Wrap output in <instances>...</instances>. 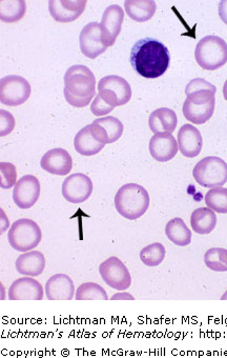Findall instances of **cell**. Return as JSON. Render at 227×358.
<instances>
[{
    "label": "cell",
    "mask_w": 227,
    "mask_h": 358,
    "mask_svg": "<svg viewBox=\"0 0 227 358\" xmlns=\"http://www.w3.org/2000/svg\"><path fill=\"white\" fill-rule=\"evenodd\" d=\"M93 182L82 173H75L64 179L62 184V196L68 203L78 205L85 203L93 193Z\"/></svg>",
    "instance_id": "cell-11"
},
{
    "label": "cell",
    "mask_w": 227,
    "mask_h": 358,
    "mask_svg": "<svg viewBox=\"0 0 227 358\" xmlns=\"http://www.w3.org/2000/svg\"><path fill=\"white\" fill-rule=\"evenodd\" d=\"M178 145L185 157H197L203 147L201 133L193 124H184L178 132Z\"/></svg>",
    "instance_id": "cell-21"
},
{
    "label": "cell",
    "mask_w": 227,
    "mask_h": 358,
    "mask_svg": "<svg viewBox=\"0 0 227 358\" xmlns=\"http://www.w3.org/2000/svg\"><path fill=\"white\" fill-rule=\"evenodd\" d=\"M149 195L140 185L126 184L118 190L115 207L118 213L129 220H136L147 213Z\"/></svg>",
    "instance_id": "cell-4"
},
{
    "label": "cell",
    "mask_w": 227,
    "mask_h": 358,
    "mask_svg": "<svg viewBox=\"0 0 227 358\" xmlns=\"http://www.w3.org/2000/svg\"><path fill=\"white\" fill-rule=\"evenodd\" d=\"M204 264L214 272H227V249L212 248L204 255Z\"/></svg>",
    "instance_id": "cell-30"
},
{
    "label": "cell",
    "mask_w": 227,
    "mask_h": 358,
    "mask_svg": "<svg viewBox=\"0 0 227 358\" xmlns=\"http://www.w3.org/2000/svg\"><path fill=\"white\" fill-rule=\"evenodd\" d=\"M43 285L34 278H18L10 286L8 297L10 301H43Z\"/></svg>",
    "instance_id": "cell-16"
},
{
    "label": "cell",
    "mask_w": 227,
    "mask_h": 358,
    "mask_svg": "<svg viewBox=\"0 0 227 358\" xmlns=\"http://www.w3.org/2000/svg\"><path fill=\"white\" fill-rule=\"evenodd\" d=\"M221 301H227V291L222 295V297H221Z\"/></svg>",
    "instance_id": "cell-39"
},
{
    "label": "cell",
    "mask_w": 227,
    "mask_h": 358,
    "mask_svg": "<svg viewBox=\"0 0 227 358\" xmlns=\"http://www.w3.org/2000/svg\"><path fill=\"white\" fill-rule=\"evenodd\" d=\"M193 176L203 188H222L227 182V164L222 158L207 156L196 164Z\"/></svg>",
    "instance_id": "cell-6"
},
{
    "label": "cell",
    "mask_w": 227,
    "mask_h": 358,
    "mask_svg": "<svg viewBox=\"0 0 227 358\" xmlns=\"http://www.w3.org/2000/svg\"><path fill=\"white\" fill-rule=\"evenodd\" d=\"M191 224L193 232L207 235L214 230L217 226V215L210 208H199L191 213Z\"/></svg>",
    "instance_id": "cell-25"
},
{
    "label": "cell",
    "mask_w": 227,
    "mask_h": 358,
    "mask_svg": "<svg viewBox=\"0 0 227 358\" xmlns=\"http://www.w3.org/2000/svg\"><path fill=\"white\" fill-rule=\"evenodd\" d=\"M149 129L154 134L158 133H173L176 131L178 124L176 112L168 108H160L155 110L149 116Z\"/></svg>",
    "instance_id": "cell-23"
},
{
    "label": "cell",
    "mask_w": 227,
    "mask_h": 358,
    "mask_svg": "<svg viewBox=\"0 0 227 358\" xmlns=\"http://www.w3.org/2000/svg\"><path fill=\"white\" fill-rule=\"evenodd\" d=\"M15 124V118L10 112L0 110V136L5 137L13 132Z\"/></svg>",
    "instance_id": "cell-34"
},
{
    "label": "cell",
    "mask_w": 227,
    "mask_h": 358,
    "mask_svg": "<svg viewBox=\"0 0 227 358\" xmlns=\"http://www.w3.org/2000/svg\"><path fill=\"white\" fill-rule=\"evenodd\" d=\"M124 20V11L120 6L112 5L106 8L100 24L102 43L106 48L112 47L116 43L122 32Z\"/></svg>",
    "instance_id": "cell-12"
},
{
    "label": "cell",
    "mask_w": 227,
    "mask_h": 358,
    "mask_svg": "<svg viewBox=\"0 0 227 358\" xmlns=\"http://www.w3.org/2000/svg\"><path fill=\"white\" fill-rule=\"evenodd\" d=\"M64 99L75 108L89 106L96 96V78L82 64L72 66L64 74Z\"/></svg>",
    "instance_id": "cell-3"
},
{
    "label": "cell",
    "mask_w": 227,
    "mask_h": 358,
    "mask_svg": "<svg viewBox=\"0 0 227 358\" xmlns=\"http://www.w3.org/2000/svg\"><path fill=\"white\" fill-rule=\"evenodd\" d=\"M217 87L203 78L189 81L185 87L187 99L183 103V114L193 124H203L214 115Z\"/></svg>",
    "instance_id": "cell-2"
},
{
    "label": "cell",
    "mask_w": 227,
    "mask_h": 358,
    "mask_svg": "<svg viewBox=\"0 0 227 358\" xmlns=\"http://www.w3.org/2000/svg\"><path fill=\"white\" fill-rule=\"evenodd\" d=\"M112 110H114V108H112L110 106H108V103H104L98 94L96 95L93 103H91V111L95 116L108 115V114L110 113Z\"/></svg>",
    "instance_id": "cell-35"
},
{
    "label": "cell",
    "mask_w": 227,
    "mask_h": 358,
    "mask_svg": "<svg viewBox=\"0 0 227 358\" xmlns=\"http://www.w3.org/2000/svg\"><path fill=\"white\" fill-rule=\"evenodd\" d=\"M166 234L177 247H185L191 243V231L182 218L170 220L166 227Z\"/></svg>",
    "instance_id": "cell-27"
},
{
    "label": "cell",
    "mask_w": 227,
    "mask_h": 358,
    "mask_svg": "<svg viewBox=\"0 0 227 358\" xmlns=\"http://www.w3.org/2000/svg\"><path fill=\"white\" fill-rule=\"evenodd\" d=\"M166 250L160 243H154L143 248L140 252V259L145 266H157L166 258Z\"/></svg>",
    "instance_id": "cell-31"
},
{
    "label": "cell",
    "mask_w": 227,
    "mask_h": 358,
    "mask_svg": "<svg viewBox=\"0 0 227 358\" xmlns=\"http://www.w3.org/2000/svg\"><path fill=\"white\" fill-rule=\"evenodd\" d=\"M112 301H116V299H124V301H126V299H129V301H134V297L132 296V295L129 294V293L124 292V293H117V294L112 295Z\"/></svg>",
    "instance_id": "cell-37"
},
{
    "label": "cell",
    "mask_w": 227,
    "mask_h": 358,
    "mask_svg": "<svg viewBox=\"0 0 227 358\" xmlns=\"http://www.w3.org/2000/svg\"><path fill=\"white\" fill-rule=\"evenodd\" d=\"M76 301H108L106 291L96 282H85L77 288Z\"/></svg>",
    "instance_id": "cell-29"
},
{
    "label": "cell",
    "mask_w": 227,
    "mask_h": 358,
    "mask_svg": "<svg viewBox=\"0 0 227 358\" xmlns=\"http://www.w3.org/2000/svg\"><path fill=\"white\" fill-rule=\"evenodd\" d=\"M205 203L216 213L227 214V189H210L205 194Z\"/></svg>",
    "instance_id": "cell-32"
},
{
    "label": "cell",
    "mask_w": 227,
    "mask_h": 358,
    "mask_svg": "<svg viewBox=\"0 0 227 358\" xmlns=\"http://www.w3.org/2000/svg\"><path fill=\"white\" fill-rule=\"evenodd\" d=\"M32 93L30 83L24 77L9 75L0 80V101L9 107H17L26 103Z\"/></svg>",
    "instance_id": "cell-9"
},
{
    "label": "cell",
    "mask_w": 227,
    "mask_h": 358,
    "mask_svg": "<svg viewBox=\"0 0 227 358\" xmlns=\"http://www.w3.org/2000/svg\"><path fill=\"white\" fill-rule=\"evenodd\" d=\"M87 0H77V1H66L60 0L49 1L50 14L53 20L58 22H72L80 17L87 7Z\"/></svg>",
    "instance_id": "cell-19"
},
{
    "label": "cell",
    "mask_w": 227,
    "mask_h": 358,
    "mask_svg": "<svg viewBox=\"0 0 227 358\" xmlns=\"http://www.w3.org/2000/svg\"><path fill=\"white\" fill-rule=\"evenodd\" d=\"M196 62L203 70H218L227 62V43L214 35L203 37L195 51Z\"/></svg>",
    "instance_id": "cell-5"
},
{
    "label": "cell",
    "mask_w": 227,
    "mask_h": 358,
    "mask_svg": "<svg viewBox=\"0 0 227 358\" xmlns=\"http://www.w3.org/2000/svg\"><path fill=\"white\" fill-rule=\"evenodd\" d=\"M26 1H0V20L3 22H17L26 14Z\"/></svg>",
    "instance_id": "cell-28"
},
{
    "label": "cell",
    "mask_w": 227,
    "mask_h": 358,
    "mask_svg": "<svg viewBox=\"0 0 227 358\" xmlns=\"http://www.w3.org/2000/svg\"><path fill=\"white\" fill-rule=\"evenodd\" d=\"M219 16L227 24V0H223L219 3Z\"/></svg>",
    "instance_id": "cell-36"
},
{
    "label": "cell",
    "mask_w": 227,
    "mask_h": 358,
    "mask_svg": "<svg viewBox=\"0 0 227 358\" xmlns=\"http://www.w3.org/2000/svg\"><path fill=\"white\" fill-rule=\"evenodd\" d=\"M79 43L83 55L91 59H95L108 49L102 43L100 24L96 22H89L82 29Z\"/></svg>",
    "instance_id": "cell-15"
},
{
    "label": "cell",
    "mask_w": 227,
    "mask_h": 358,
    "mask_svg": "<svg viewBox=\"0 0 227 358\" xmlns=\"http://www.w3.org/2000/svg\"><path fill=\"white\" fill-rule=\"evenodd\" d=\"M124 8L131 20L145 22L155 15L157 5L153 0H126Z\"/></svg>",
    "instance_id": "cell-24"
},
{
    "label": "cell",
    "mask_w": 227,
    "mask_h": 358,
    "mask_svg": "<svg viewBox=\"0 0 227 358\" xmlns=\"http://www.w3.org/2000/svg\"><path fill=\"white\" fill-rule=\"evenodd\" d=\"M45 296L49 301H72L75 299V285L66 274H55L45 287Z\"/></svg>",
    "instance_id": "cell-20"
},
{
    "label": "cell",
    "mask_w": 227,
    "mask_h": 358,
    "mask_svg": "<svg viewBox=\"0 0 227 358\" xmlns=\"http://www.w3.org/2000/svg\"><path fill=\"white\" fill-rule=\"evenodd\" d=\"M168 48L155 38L140 39L131 52V64L140 76L147 79L159 78L170 66Z\"/></svg>",
    "instance_id": "cell-1"
},
{
    "label": "cell",
    "mask_w": 227,
    "mask_h": 358,
    "mask_svg": "<svg viewBox=\"0 0 227 358\" xmlns=\"http://www.w3.org/2000/svg\"><path fill=\"white\" fill-rule=\"evenodd\" d=\"M41 182L34 175H26L16 182L13 190V201L20 209H30L41 196Z\"/></svg>",
    "instance_id": "cell-14"
},
{
    "label": "cell",
    "mask_w": 227,
    "mask_h": 358,
    "mask_svg": "<svg viewBox=\"0 0 227 358\" xmlns=\"http://www.w3.org/2000/svg\"><path fill=\"white\" fill-rule=\"evenodd\" d=\"M15 266L18 273L22 275L36 278L45 271V255L41 252L33 251V250L24 252L16 259Z\"/></svg>",
    "instance_id": "cell-22"
},
{
    "label": "cell",
    "mask_w": 227,
    "mask_h": 358,
    "mask_svg": "<svg viewBox=\"0 0 227 358\" xmlns=\"http://www.w3.org/2000/svg\"><path fill=\"white\" fill-rule=\"evenodd\" d=\"M0 186L3 189H11L15 187L17 180V170L11 162H0Z\"/></svg>",
    "instance_id": "cell-33"
},
{
    "label": "cell",
    "mask_w": 227,
    "mask_h": 358,
    "mask_svg": "<svg viewBox=\"0 0 227 358\" xmlns=\"http://www.w3.org/2000/svg\"><path fill=\"white\" fill-rule=\"evenodd\" d=\"M178 150V143L172 133H158L149 141V152L157 162H170L177 155Z\"/></svg>",
    "instance_id": "cell-18"
},
{
    "label": "cell",
    "mask_w": 227,
    "mask_h": 358,
    "mask_svg": "<svg viewBox=\"0 0 227 358\" xmlns=\"http://www.w3.org/2000/svg\"><path fill=\"white\" fill-rule=\"evenodd\" d=\"M41 166L45 172L66 176L72 171L73 159L66 150L55 148L50 150L41 160Z\"/></svg>",
    "instance_id": "cell-17"
},
{
    "label": "cell",
    "mask_w": 227,
    "mask_h": 358,
    "mask_svg": "<svg viewBox=\"0 0 227 358\" xmlns=\"http://www.w3.org/2000/svg\"><path fill=\"white\" fill-rule=\"evenodd\" d=\"M223 95H224L225 101H227V80L225 81L224 87H223Z\"/></svg>",
    "instance_id": "cell-38"
},
{
    "label": "cell",
    "mask_w": 227,
    "mask_h": 358,
    "mask_svg": "<svg viewBox=\"0 0 227 358\" xmlns=\"http://www.w3.org/2000/svg\"><path fill=\"white\" fill-rule=\"evenodd\" d=\"M99 273L108 287L120 292L128 290L132 284V276L129 268L116 256L108 258L100 264Z\"/></svg>",
    "instance_id": "cell-10"
},
{
    "label": "cell",
    "mask_w": 227,
    "mask_h": 358,
    "mask_svg": "<svg viewBox=\"0 0 227 358\" xmlns=\"http://www.w3.org/2000/svg\"><path fill=\"white\" fill-rule=\"evenodd\" d=\"M74 147L80 155L94 156L103 150L104 145L95 141L89 131V124H87L75 136Z\"/></svg>",
    "instance_id": "cell-26"
},
{
    "label": "cell",
    "mask_w": 227,
    "mask_h": 358,
    "mask_svg": "<svg viewBox=\"0 0 227 358\" xmlns=\"http://www.w3.org/2000/svg\"><path fill=\"white\" fill-rule=\"evenodd\" d=\"M98 91L100 99L114 109L126 105L132 99L130 83L117 75H108L100 79Z\"/></svg>",
    "instance_id": "cell-8"
},
{
    "label": "cell",
    "mask_w": 227,
    "mask_h": 358,
    "mask_svg": "<svg viewBox=\"0 0 227 358\" xmlns=\"http://www.w3.org/2000/svg\"><path fill=\"white\" fill-rule=\"evenodd\" d=\"M8 239L14 250L24 253L38 247L43 239V232L34 220L22 218L12 224Z\"/></svg>",
    "instance_id": "cell-7"
},
{
    "label": "cell",
    "mask_w": 227,
    "mask_h": 358,
    "mask_svg": "<svg viewBox=\"0 0 227 358\" xmlns=\"http://www.w3.org/2000/svg\"><path fill=\"white\" fill-rule=\"evenodd\" d=\"M89 131L94 138L102 145H108L119 141L124 134V124L112 116L98 118L89 124Z\"/></svg>",
    "instance_id": "cell-13"
}]
</instances>
